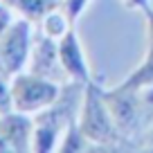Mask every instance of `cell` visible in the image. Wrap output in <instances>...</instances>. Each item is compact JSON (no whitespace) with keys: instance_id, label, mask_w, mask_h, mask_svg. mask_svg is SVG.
Segmentation results:
<instances>
[{"instance_id":"cell-4","label":"cell","mask_w":153,"mask_h":153,"mask_svg":"<svg viewBox=\"0 0 153 153\" xmlns=\"http://www.w3.org/2000/svg\"><path fill=\"white\" fill-rule=\"evenodd\" d=\"M32 20L27 18H14V23L7 27V32L0 36V70L7 76H14L18 72L27 70L29 52L34 43Z\"/></svg>"},{"instance_id":"cell-8","label":"cell","mask_w":153,"mask_h":153,"mask_svg":"<svg viewBox=\"0 0 153 153\" xmlns=\"http://www.w3.org/2000/svg\"><path fill=\"white\" fill-rule=\"evenodd\" d=\"M117 86L124 88V90H142V88H151L153 86V43H149L144 61L126 76L124 81L117 83Z\"/></svg>"},{"instance_id":"cell-9","label":"cell","mask_w":153,"mask_h":153,"mask_svg":"<svg viewBox=\"0 0 153 153\" xmlns=\"http://www.w3.org/2000/svg\"><path fill=\"white\" fill-rule=\"evenodd\" d=\"M14 9L23 18L38 25L48 14H52L54 9H61V0H18Z\"/></svg>"},{"instance_id":"cell-11","label":"cell","mask_w":153,"mask_h":153,"mask_svg":"<svg viewBox=\"0 0 153 153\" xmlns=\"http://www.w3.org/2000/svg\"><path fill=\"white\" fill-rule=\"evenodd\" d=\"M38 25H41V29H43L45 34H50V36H54V38L59 41V38L68 32V27H70V25H74V23H70V20H68V16L63 14L61 9H54L52 14H48Z\"/></svg>"},{"instance_id":"cell-6","label":"cell","mask_w":153,"mask_h":153,"mask_svg":"<svg viewBox=\"0 0 153 153\" xmlns=\"http://www.w3.org/2000/svg\"><path fill=\"white\" fill-rule=\"evenodd\" d=\"M34 140V115L9 110L0 115V153H27Z\"/></svg>"},{"instance_id":"cell-14","label":"cell","mask_w":153,"mask_h":153,"mask_svg":"<svg viewBox=\"0 0 153 153\" xmlns=\"http://www.w3.org/2000/svg\"><path fill=\"white\" fill-rule=\"evenodd\" d=\"M14 23V16H11V7L5 5L2 0H0V36L7 32V27Z\"/></svg>"},{"instance_id":"cell-12","label":"cell","mask_w":153,"mask_h":153,"mask_svg":"<svg viewBox=\"0 0 153 153\" xmlns=\"http://www.w3.org/2000/svg\"><path fill=\"white\" fill-rule=\"evenodd\" d=\"M90 0H61V11L68 16L70 23H79V18L83 16V11L88 9Z\"/></svg>"},{"instance_id":"cell-15","label":"cell","mask_w":153,"mask_h":153,"mask_svg":"<svg viewBox=\"0 0 153 153\" xmlns=\"http://www.w3.org/2000/svg\"><path fill=\"white\" fill-rule=\"evenodd\" d=\"M146 16V43H153V7L144 11Z\"/></svg>"},{"instance_id":"cell-17","label":"cell","mask_w":153,"mask_h":153,"mask_svg":"<svg viewBox=\"0 0 153 153\" xmlns=\"http://www.w3.org/2000/svg\"><path fill=\"white\" fill-rule=\"evenodd\" d=\"M140 149H146V151H153V131H149V135L144 137V142L140 144Z\"/></svg>"},{"instance_id":"cell-1","label":"cell","mask_w":153,"mask_h":153,"mask_svg":"<svg viewBox=\"0 0 153 153\" xmlns=\"http://www.w3.org/2000/svg\"><path fill=\"white\" fill-rule=\"evenodd\" d=\"M79 128L86 135V140L92 144V149L101 151H117V149H137L120 133L117 124L113 120L110 106L106 101V86H101V79H95L86 83L83 101L79 110Z\"/></svg>"},{"instance_id":"cell-10","label":"cell","mask_w":153,"mask_h":153,"mask_svg":"<svg viewBox=\"0 0 153 153\" xmlns=\"http://www.w3.org/2000/svg\"><path fill=\"white\" fill-rule=\"evenodd\" d=\"M56 151L61 153H81V151H92V144L86 140V135L81 133V128H79V122H74V124H70L65 128V133H63L61 137V144H59Z\"/></svg>"},{"instance_id":"cell-18","label":"cell","mask_w":153,"mask_h":153,"mask_svg":"<svg viewBox=\"0 0 153 153\" xmlns=\"http://www.w3.org/2000/svg\"><path fill=\"white\" fill-rule=\"evenodd\" d=\"M2 2H5V5H9L11 9H14V7H16V2H18V0H2Z\"/></svg>"},{"instance_id":"cell-3","label":"cell","mask_w":153,"mask_h":153,"mask_svg":"<svg viewBox=\"0 0 153 153\" xmlns=\"http://www.w3.org/2000/svg\"><path fill=\"white\" fill-rule=\"evenodd\" d=\"M61 81H54L48 76H38L29 70H23L9 79L11 106L18 113L36 115L50 108L61 95Z\"/></svg>"},{"instance_id":"cell-2","label":"cell","mask_w":153,"mask_h":153,"mask_svg":"<svg viewBox=\"0 0 153 153\" xmlns=\"http://www.w3.org/2000/svg\"><path fill=\"white\" fill-rule=\"evenodd\" d=\"M86 83L79 81H63L61 95L50 108L34 115V140L32 151L36 153H50L56 151L65 128L79 120V110L83 101Z\"/></svg>"},{"instance_id":"cell-5","label":"cell","mask_w":153,"mask_h":153,"mask_svg":"<svg viewBox=\"0 0 153 153\" xmlns=\"http://www.w3.org/2000/svg\"><path fill=\"white\" fill-rule=\"evenodd\" d=\"M27 70L38 76L54 79V81H68L65 70L61 65V56H59V41L50 34H45L43 29L34 34Z\"/></svg>"},{"instance_id":"cell-16","label":"cell","mask_w":153,"mask_h":153,"mask_svg":"<svg viewBox=\"0 0 153 153\" xmlns=\"http://www.w3.org/2000/svg\"><path fill=\"white\" fill-rule=\"evenodd\" d=\"M126 5H128L131 9H140V11L151 9V2H149V0H126Z\"/></svg>"},{"instance_id":"cell-13","label":"cell","mask_w":153,"mask_h":153,"mask_svg":"<svg viewBox=\"0 0 153 153\" xmlns=\"http://www.w3.org/2000/svg\"><path fill=\"white\" fill-rule=\"evenodd\" d=\"M14 110L11 106V90H9V76L0 70V115Z\"/></svg>"},{"instance_id":"cell-7","label":"cell","mask_w":153,"mask_h":153,"mask_svg":"<svg viewBox=\"0 0 153 153\" xmlns=\"http://www.w3.org/2000/svg\"><path fill=\"white\" fill-rule=\"evenodd\" d=\"M59 56H61V65L65 70L68 81H79V83L92 81L90 63L83 52L81 38L76 34V25H70L68 32L59 38Z\"/></svg>"}]
</instances>
